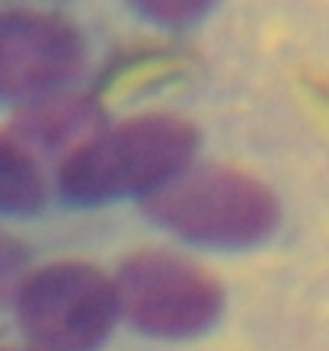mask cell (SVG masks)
I'll use <instances>...</instances> for the list:
<instances>
[{
  "label": "cell",
  "mask_w": 329,
  "mask_h": 351,
  "mask_svg": "<svg viewBox=\"0 0 329 351\" xmlns=\"http://www.w3.org/2000/svg\"><path fill=\"white\" fill-rule=\"evenodd\" d=\"M83 64L80 32L42 10H0V96H42Z\"/></svg>",
  "instance_id": "cell-5"
},
{
  "label": "cell",
  "mask_w": 329,
  "mask_h": 351,
  "mask_svg": "<svg viewBox=\"0 0 329 351\" xmlns=\"http://www.w3.org/2000/svg\"><path fill=\"white\" fill-rule=\"evenodd\" d=\"M141 204L157 227L220 250L256 246L282 223V204L272 189L234 167H185L144 195Z\"/></svg>",
  "instance_id": "cell-2"
},
{
  "label": "cell",
  "mask_w": 329,
  "mask_h": 351,
  "mask_svg": "<svg viewBox=\"0 0 329 351\" xmlns=\"http://www.w3.org/2000/svg\"><path fill=\"white\" fill-rule=\"evenodd\" d=\"M48 202L45 176L19 138L0 134V211L32 214Z\"/></svg>",
  "instance_id": "cell-7"
},
{
  "label": "cell",
  "mask_w": 329,
  "mask_h": 351,
  "mask_svg": "<svg viewBox=\"0 0 329 351\" xmlns=\"http://www.w3.org/2000/svg\"><path fill=\"white\" fill-rule=\"evenodd\" d=\"M144 16H150L154 23H166V26H185L195 23L198 16H205L214 0H131Z\"/></svg>",
  "instance_id": "cell-8"
},
{
  "label": "cell",
  "mask_w": 329,
  "mask_h": 351,
  "mask_svg": "<svg viewBox=\"0 0 329 351\" xmlns=\"http://www.w3.org/2000/svg\"><path fill=\"white\" fill-rule=\"evenodd\" d=\"M16 138L26 147H77L100 128V106L87 96L71 93H42L16 112Z\"/></svg>",
  "instance_id": "cell-6"
},
{
  "label": "cell",
  "mask_w": 329,
  "mask_h": 351,
  "mask_svg": "<svg viewBox=\"0 0 329 351\" xmlns=\"http://www.w3.org/2000/svg\"><path fill=\"white\" fill-rule=\"evenodd\" d=\"M122 313L147 335L189 339L218 323L224 287L201 265L173 252H135L115 278Z\"/></svg>",
  "instance_id": "cell-4"
},
{
  "label": "cell",
  "mask_w": 329,
  "mask_h": 351,
  "mask_svg": "<svg viewBox=\"0 0 329 351\" xmlns=\"http://www.w3.org/2000/svg\"><path fill=\"white\" fill-rule=\"evenodd\" d=\"M16 313L42 351H93L122 313L119 287L90 262H52L23 281Z\"/></svg>",
  "instance_id": "cell-3"
},
{
  "label": "cell",
  "mask_w": 329,
  "mask_h": 351,
  "mask_svg": "<svg viewBox=\"0 0 329 351\" xmlns=\"http://www.w3.org/2000/svg\"><path fill=\"white\" fill-rule=\"evenodd\" d=\"M198 128L183 115L144 112L80 141L58 169V185L71 202H109L150 195L192 163Z\"/></svg>",
  "instance_id": "cell-1"
}]
</instances>
